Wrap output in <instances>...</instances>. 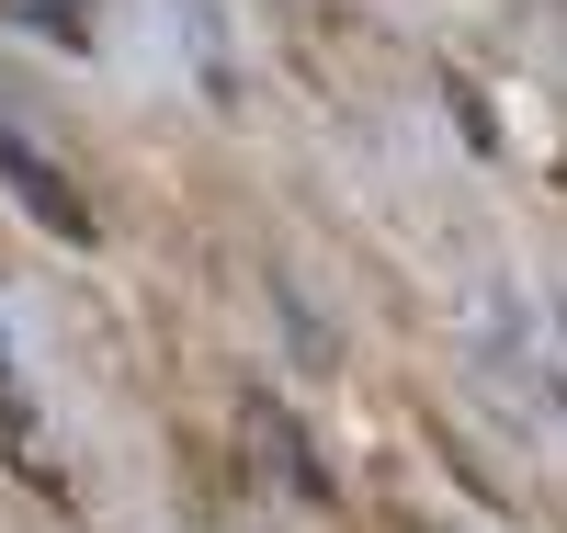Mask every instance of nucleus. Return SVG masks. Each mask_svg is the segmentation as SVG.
<instances>
[{"mask_svg": "<svg viewBox=\"0 0 567 533\" xmlns=\"http://www.w3.org/2000/svg\"><path fill=\"white\" fill-rule=\"evenodd\" d=\"M239 431H250V443L272 454V476H284V489H296V500H341V476L318 465V443L296 431V409H284L272 386H239Z\"/></svg>", "mask_w": 567, "mask_h": 533, "instance_id": "1", "label": "nucleus"}, {"mask_svg": "<svg viewBox=\"0 0 567 533\" xmlns=\"http://www.w3.org/2000/svg\"><path fill=\"white\" fill-rule=\"evenodd\" d=\"M0 182H12V193H23V216H34V227H58L69 250L91 238V205H80V182H69L58 160H45V148H23L12 125H0Z\"/></svg>", "mask_w": 567, "mask_h": 533, "instance_id": "2", "label": "nucleus"}, {"mask_svg": "<svg viewBox=\"0 0 567 533\" xmlns=\"http://www.w3.org/2000/svg\"><path fill=\"white\" fill-rule=\"evenodd\" d=\"M0 454H12L23 489H58V454H45V431L23 420V398H0Z\"/></svg>", "mask_w": 567, "mask_h": 533, "instance_id": "3", "label": "nucleus"}, {"mask_svg": "<svg viewBox=\"0 0 567 533\" xmlns=\"http://www.w3.org/2000/svg\"><path fill=\"white\" fill-rule=\"evenodd\" d=\"M23 34H58V45H91V0H0Z\"/></svg>", "mask_w": 567, "mask_h": 533, "instance_id": "4", "label": "nucleus"}, {"mask_svg": "<svg viewBox=\"0 0 567 533\" xmlns=\"http://www.w3.org/2000/svg\"><path fill=\"white\" fill-rule=\"evenodd\" d=\"M0 398H23V375H12V352H0Z\"/></svg>", "mask_w": 567, "mask_h": 533, "instance_id": "5", "label": "nucleus"}]
</instances>
